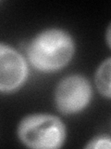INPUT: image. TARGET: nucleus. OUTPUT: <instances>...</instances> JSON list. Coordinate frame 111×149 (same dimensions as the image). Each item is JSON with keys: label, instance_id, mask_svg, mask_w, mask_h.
Instances as JSON below:
<instances>
[{"label": "nucleus", "instance_id": "nucleus-1", "mask_svg": "<svg viewBox=\"0 0 111 149\" xmlns=\"http://www.w3.org/2000/svg\"><path fill=\"white\" fill-rule=\"evenodd\" d=\"M75 53V42L66 30L47 28L31 40L26 49L27 60L42 73L60 71L71 62Z\"/></svg>", "mask_w": 111, "mask_h": 149}, {"label": "nucleus", "instance_id": "nucleus-2", "mask_svg": "<svg viewBox=\"0 0 111 149\" xmlns=\"http://www.w3.org/2000/svg\"><path fill=\"white\" fill-rule=\"evenodd\" d=\"M17 135L21 143L34 149H58L67 137L66 126L58 116L34 113L24 116L18 125Z\"/></svg>", "mask_w": 111, "mask_h": 149}, {"label": "nucleus", "instance_id": "nucleus-3", "mask_svg": "<svg viewBox=\"0 0 111 149\" xmlns=\"http://www.w3.org/2000/svg\"><path fill=\"white\" fill-rule=\"evenodd\" d=\"M92 97L90 81L82 74H71L60 80L55 88L54 101L58 111L66 116L75 115L89 105Z\"/></svg>", "mask_w": 111, "mask_h": 149}, {"label": "nucleus", "instance_id": "nucleus-4", "mask_svg": "<svg viewBox=\"0 0 111 149\" xmlns=\"http://www.w3.org/2000/svg\"><path fill=\"white\" fill-rule=\"evenodd\" d=\"M29 77L27 60L9 45L0 44V91L13 93L24 85Z\"/></svg>", "mask_w": 111, "mask_h": 149}, {"label": "nucleus", "instance_id": "nucleus-5", "mask_svg": "<svg viewBox=\"0 0 111 149\" xmlns=\"http://www.w3.org/2000/svg\"><path fill=\"white\" fill-rule=\"evenodd\" d=\"M95 82L100 94L111 100V57L102 62L96 69Z\"/></svg>", "mask_w": 111, "mask_h": 149}, {"label": "nucleus", "instance_id": "nucleus-6", "mask_svg": "<svg viewBox=\"0 0 111 149\" xmlns=\"http://www.w3.org/2000/svg\"><path fill=\"white\" fill-rule=\"evenodd\" d=\"M84 148H92V149H103L109 148L111 149V138L106 135H100L96 136L91 141L87 143Z\"/></svg>", "mask_w": 111, "mask_h": 149}, {"label": "nucleus", "instance_id": "nucleus-7", "mask_svg": "<svg viewBox=\"0 0 111 149\" xmlns=\"http://www.w3.org/2000/svg\"><path fill=\"white\" fill-rule=\"evenodd\" d=\"M105 37H106V44H108V46L111 49V22L108 24V28H106Z\"/></svg>", "mask_w": 111, "mask_h": 149}]
</instances>
